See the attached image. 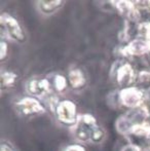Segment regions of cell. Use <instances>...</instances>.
<instances>
[{
	"mask_svg": "<svg viewBox=\"0 0 150 151\" xmlns=\"http://www.w3.org/2000/svg\"><path fill=\"white\" fill-rule=\"evenodd\" d=\"M149 116L147 106L142 105L134 109H130L122 114L116 121V127L122 135H128L134 127L145 123Z\"/></svg>",
	"mask_w": 150,
	"mask_h": 151,
	"instance_id": "cell-1",
	"label": "cell"
},
{
	"mask_svg": "<svg viewBox=\"0 0 150 151\" xmlns=\"http://www.w3.org/2000/svg\"><path fill=\"white\" fill-rule=\"evenodd\" d=\"M54 114L57 120L67 127L76 124L80 114L77 112V106L73 101L68 99L60 100L54 109Z\"/></svg>",
	"mask_w": 150,
	"mask_h": 151,
	"instance_id": "cell-2",
	"label": "cell"
},
{
	"mask_svg": "<svg viewBox=\"0 0 150 151\" xmlns=\"http://www.w3.org/2000/svg\"><path fill=\"white\" fill-rule=\"evenodd\" d=\"M98 127L97 119L92 114H80L76 124L71 127V132L77 141L80 143H86L90 141L93 132Z\"/></svg>",
	"mask_w": 150,
	"mask_h": 151,
	"instance_id": "cell-3",
	"label": "cell"
},
{
	"mask_svg": "<svg viewBox=\"0 0 150 151\" xmlns=\"http://www.w3.org/2000/svg\"><path fill=\"white\" fill-rule=\"evenodd\" d=\"M16 109L22 116H34L43 114L46 111V106L37 98L27 96L20 99L16 104Z\"/></svg>",
	"mask_w": 150,
	"mask_h": 151,
	"instance_id": "cell-4",
	"label": "cell"
},
{
	"mask_svg": "<svg viewBox=\"0 0 150 151\" xmlns=\"http://www.w3.org/2000/svg\"><path fill=\"white\" fill-rule=\"evenodd\" d=\"M118 101L121 105L128 109H134L139 106H142L145 102L144 91L136 86L121 88L118 91Z\"/></svg>",
	"mask_w": 150,
	"mask_h": 151,
	"instance_id": "cell-5",
	"label": "cell"
},
{
	"mask_svg": "<svg viewBox=\"0 0 150 151\" xmlns=\"http://www.w3.org/2000/svg\"><path fill=\"white\" fill-rule=\"evenodd\" d=\"M26 91L31 97L37 98V99H43V98L50 97L52 93V81L47 78H32L26 82L25 86Z\"/></svg>",
	"mask_w": 150,
	"mask_h": 151,
	"instance_id": "cell-6",
	"label": "cell"
},
{
	"mask_svg": "<svg viewBox=\"0 0 150 151\" xmlns=\"http://www.w3.org/2000/svg\"><path fill=\"white\" fill-rule=\"evenodd\" d=\"M1 25L2 28L5 29V32L10 39L18 42L26 41V33L23 27L21 26L20 22L14 17L9 14H1Z\"/></svg>",
	"mask_w": 150,
	"mask_h": 151,
	"instance_id": "cell-7",
	"label": "cell"
},
{
	"mask_svg": "<svg viewBox=\"0 0 150 151\" xmlns=\"http://www.w3.org/2000/svg\"><path fill=\"white\" fill-rule=\"evenodd\" d=\"M126 56H143L150 52V40L145 38L134 39L122 50Z\"/></svg>",
	"mask_w": 150,
	"mask_h": 151,
	"instance_id": "cell-8",
	"label": "cell"
},
{
	"mask_svg": "<svg viewBox=\"0 0 150 151\" xmlns=\"http://www.w3.org/2000/svg\"><path fill=\"white\" fill-rule=\"evenodd\" d=\"M136 77L135 70L130 63H123L116 70V81L121 88H128Z\"/></svg>",
	"mask_w": 150,
	"mask_h": 151,
	"instance_id": "cell-9",
	"label": "cell"
},
{
	"mask_svg": "<svg viewBox=\"0 0 150 151\" xmlns=\"http://www.w3.org/2000/svg\"><path fill=\"white\" fill-rule=\"evenodd\" d=\"M68 84L72 90H82L88 83L85 74L79 68H73L68 72Z\"/></svg>",
	"mask_w": 150,
	"mask_h": 151,
	"instance_id": "cell-10",
	"label": "cell"
},
{
	"mask_svg": "<svg viewBox=\"0 0 150 151\" xmlns=\"http://www.w3.org/2000/svg\"><path fill=\"white\" fill-rule=\"evenodd\" d=\"M64 4L65 1H62V0H41L37 2L39 12L45 16L55 14L60 8H62Z\"/></svg>",
	"mask_w": 150,
	"mask_h": 151,
	"instance_id": "cell-11",
	"label": "cell"
},
{
	"mask_svg": "<svg viewBox=\"0 0 150 151\" xmlns=\"http://www.w3.org/2000/svg\"><path fill=\"white\" fill-rule=\"evenodd\" d=\"M18 76L12 71H4L1 73V88L2 90H8L14 86Z\"/></svg>",
	"mask_w": 150,
	"mask_h": 151,
	"instance_id": "cell-12",
	"label": "cell"
},
{
	"mask_svg": "<svg viewBox=\"0 0 150 151\" xmlns=\"http://www.w3.org/2000/svg\"><path fill=\"white\" fill-rule=\"evenodd\" d=\"M52 90L56 93H63V91H66L67 86H69L68 79L64 75H62V74H56L54 76V79H52Z\"/></svg>",
	"mask_w": 150,
	"mask_h": 151,
	"instance_id": "cell-13",
	"label": "cell"
},
{
	"mask_svg": "<svg viewBox=\"0 0 150 151\" xmlns=\"http://www.w3.org/2000/svg\"><path fill=\"white\" fill-rule=\"evenodd\" d=\"M104 137H105V131L101 127H98L93 132L90 142H93V143H100V142H102L104 140Z\"/></svg>",
	"mask_w": 150,
	"mask_h": 151,
	"instance_id": "cell-14",
	"label": "cell"
},
{
	"mask_svg": "<svg viewBox=\"0 0 150 151\" xmlns=\"http://www.w3.org/2000/svg\"><path fill=\"white\" fill-rule=\"evenodd\" d=\"M62 151H86V149L81 144H70L65 146Z\"/></svg>",
	"mask_w": 150,
	"mask_h": 151,
	"instance_id": "cell-15",
	"label": "cell"
},
{
	"mask_svg": "<svg viewBox=\"0 0 150 151\" xmlns=\"http://www.w3.org/2000/svg\"><path fill=\"white\" fill-rule=\"evenodd\" d=\"M1 52H0V58H1V62L4 61V59H6L7 57V52H8V45L4 40H1Z\"/></svg>",
	"mask_w": 150,
	"mask_h": 151,
	"instance_id": "cell-16",
	"label": "cell"
},
{
	"mask_svg": "<svg viewBox=\"0 0 150 151\" xmlns=\"http://www.w3.org/2000/svg\"><path fill=\"white\" fill-rule=\"evenodd\" d=\"M0 151H18L9 142L7 141H2L1 145H0Z\"/></svg>",
	"mask_w": 150,
	"mask_h": 151,
	"instance_id": "cell-17",
	"label": "cell"
},
{
	"mask_svg": "<svg viewBox=\"0 0 150 151\" xmlns=\"http://www.w3.org/2000/svg\"><path fill=\"white\" fill-rule=\"evenodd\" d=\"M122 151H141V150H140V148L136 145H128Z\"/></svg>",
	"mask_w": 150,
	"mask_h": 151,
	"instance_id": "cell-18",
	"label": "cell"
},
{
	"mask_svg": "<svg viewBox=\"0 0 150 151\" xmlns=\"http://www.w3.org/2000/svg\"><path fill=\"white\" fill-rule=\"evenodd\" d=\"M145 93V102H150V88L148 90L144 91ZM145 102H144V105H145Z\"/></svg>",
	"mask_w": 150,
	"mask_h": 151,
	"instance_id": "cell-19",
	"label": "cell"
}]
</instances>
